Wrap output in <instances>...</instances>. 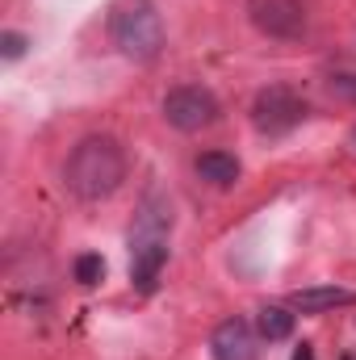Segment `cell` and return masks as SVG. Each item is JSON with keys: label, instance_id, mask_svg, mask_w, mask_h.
I'll return each mask as SVG.
<instances>
[{"label": "cell", "instance_id": "obj_2", "mask_svg": "<svg viewBox=\"0 0 356 360\" xmlns=\"http://www.w3.org/2000/svg\"><path fill=\"white\" fill-rule=\"evenodd\" d=\"M109 34H113V46L134 63H151L164 51V21L151 0H122L113 8Z\"/></svg>", "mask_w": 356, "mask_h": 360}, {"label": "cell", "instance_id": "obj_15", "mask_svg": "<svg viewBox=\"0 0 356 360\" xmlns=\"http://www.w3.org/2000/svg\"><path fill=\"white\" fill-rule=\"evenodd\" d=\"M293 360H314V352H310V344H302V348L293 352Z\"/></svg>", "mask_w": 356, "mask_h": 360}, {"label": "cell", "instance_id": "obj_9", "mask_svg": "<svg viewBox=\"0 0 356 360\" xmlns=\"http://www.w3.org/2000/svg\"><path fill=\"white\" fill-rule=\"evenodd\" d=\"M164 260H168V243L134 248V264H130L134 285H139V289H151V285H155V276H160V269H164Z\"/></svg>", "mask_w": 356, "mask_h": 360}, {"label": "cell", "instance_id": "obj_5", "mask_svg": "<svg viewBox=\"0 0 356 360\" xmlns=\"http://www.w3.org/2000/svg\"><path fill=\"white\" fill-rule=\"evenodd\" d=\"M168 231H172V205L168 197L151 193L134 218V231H130V252L134 248H155V243H168Z\"/></svg>", "mask_w": 356, "mask_h": 360}, {"label": "cell", "instance_id": "obj_14", "mask_svg": "<svg viewBox=\"0 0 356 360\" xmlns=\"http://www.w3.org/2000/svg\"><path fill=\"white\" fill-rule=\"evenodd\" d=\"M331 89L344 92V96H352V101H356V76H340V80H331Z\"/></svg>", "mask_w": 356, "mask_h": 360}, {"label": "cell", "instance_id": "obj_8", "mask_svg": "<svg viewBox=\"0 0 356 360\" xmlns=\"http://www.w3.org/2000/svg\"><path fill=\"white\" fill-rule=\"evenodd\" d=\"M289 302H293V310H302V314H323V310H331V306L352 302V293H348V289H336V285H319V289H298Z\"/></svg>", "mask_w": 356, "mask_h": 360}, {"label": "cell", "instance_id": "obj_4", "mask_svg": "<svg viewBox=\"0 0 356 360\" xmlns=\"http://www.w3.org/2000/svg\"><path fill=\"white\" fill-rule=\"evenodd\" d=\"M164 117L177 126V130H201L218 117V101L205 89H172L164 96Z\"/></svg>", "mask_w": 356, "mask_h": 360}, {"label": "cell", "instance_id": "obj_3", "mask_svg": "<svg viewBox=\"0 0 356 360\" xmlns=\"http://www.w3.org/2000/svg\"><path fill=\"white\" fill-rule=\"evenodd\" d=\"M256 126L268 130V134H281V130H289V126H298L302 117H306V101L298 96L293 89H281V84H272L256 96Z\"/></svg>", "mask_w": 356, "mask_h": 360}, {"label": "cell", "instance_id": "obj_7", "mask_svg": "<svg viewBox=\"0 0 356 360\" xmlns=\"http://www.w3.org/2000/svg\"><path fill=\"white\" fill-rule=\"evenodd\" d=\"M210 352L214 360H260V348H256V335L243 319H227L218 323L214 340H210Z\"/></svg>", "mask_w": 356, "mask_h": 360}, {"label": "cell", "instance_id": "obj_10", "mask_svg": "<svg viewBox=\"0 0 356 360\" xmlns=\"http://www.w3.org/2000/svg\"><path fill=\"white\" fill-rule=\"evenodd\" d=\"M197 172H201V180L227 188V184L239 180V160L227 155V151H205V155H197Z\"/></svg>", "mask_w": 356, "mask_h": 360}, {"label": "cell", "instance_id": "obj_12", "mask_svg": "<svg viewBox=\"0 0 356 360\" xmlns=\"http://www.w3.org/2000/svg\"><path fill=\"white\" fill-rule=\"evenodd\" d=\"M101 276H105V260H101L96 252H89V256L76 260V281H80V285H96Z\"/></svg>", "mask_w": 356, "mask_h": 360}, {"label": "cell", "instance_id": "obj_1", "mask_svg": "<svg viewBox=\"0 0 356 360\" xmlns=\"http://www.w3.org/2000/svg\"><path fill=\"white\" fill-rule=\"evenodd\" d=\"M63 180H68V188L76 197L101 201L126 180V155H122V147L113 139H84L72 151V160L63 168Z\"/></svg>", "mask_w": 356, "mask_h": 360}, {"label": "cell", "instance_id": "obj_11", "mask_svg": "<svg viewBox=\"0 0 356 360\" xmlns=\"http://www.w3.org/2000/svg\"><path fill=\"white\" fill-rule=\"evenodd\" d=\"M260 335L265 340H289L293 335V314L281 306H265L260 310Z\"/></svg>", "mask_w": 356, "mask_h": 360}, {"label": "cell", "instance_id": "obj_6", "mask_svg": "<svg viewBox=\"0 0 356 360\" xmlns=\"http://www.w3.org/2000/svg\"><path fill=\"white\" fill-rule=\"evenodd\" d=\"M252 17H256V25L265 34H272V38H293L306 25L302 0H256L252 4Z\"/></svg>", "mask_w": 356, "mask_h": 360}, {"label": "cell", "instance_id": "obj_13", "mask_svg": "<svg viewBox=\"0 0 356 360\" xmlns=\"http://www.w3.org/2000/svg\"><path fill=\"white\" fill-rule=\"evenodd\" d=\"M0 55H4V59H21V55H25V34H13V30H8V34L0 38Z\"/></svg>", "mask_w": 356, "mask_h": 360}]
</instances>
